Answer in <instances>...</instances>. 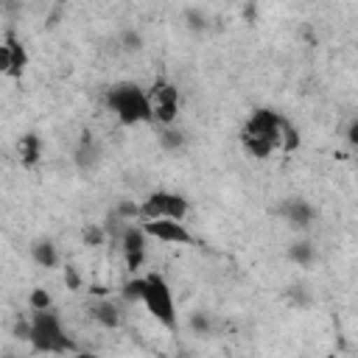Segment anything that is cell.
<instances>
[{
	"label": "cell",
	"instance_id": "6da1fadb",
	"mask_svg": "<svg viewBox=\"0 0 358 358\" xmlns=\"http://www.w3.org/2000/svg\"><path fill=\"white\" fill-rule=\"evenodd\" d=\"M282 126L285 120L271 109H255L243 126V145L252 157L266 159L277 148H282Z\"/></svg>",
	"mask_w": 358,
	"mask_h": 358
},
{
	"label": "cell",
	"instance_id": "7a4b0ae2",
	"mask_svg": "<svg viewBox=\"0 0 358 358\" xmlns=\"http://www.w3.org/2000/svg\"><path fill=\"white\" fill-rule=\"evenodd\" d=\"M106 103L112 109V115L123 123V126H134V123H148L154 120V109H151V98L143 87L131 84V81H123V84H115L109 92H106Z\"/></svg>",
	"mask_w": 358,
	"mask_h": 358
},
{
	"label": "cell",
	"instance_id": "3957f363",
	"mask_svg": "<svg viewBox=\"0 0 358 358\" xmlns=\"http://www.w3.org/2000/svg\"><path fill=\"white\" fill-rule=\"evenodd\" d=\"M28 341L34 344L36 352H76V347L70 344V338L62 330L59 316L45 308V310H34L31 316V330H28Z\"/></svg>",
	"mask_w": 358,
	"mask_h": 358
},
{
	"label": "cell",
	"instance_id": "277c9868",
	"mask_svg": "<svg viewBox=\"0 0 358 358\" xmlns=\"http://www.w3.org/2000/svg\"><path fill=\"white\" fill-rule=\"evenodd\" d=\"M143 305L145 310L168 330L176 327V305H173V294H171V285L165 282L162 274L151 271L145 274V288H143Z\"/></svg>",
	"mask_w": 358,
	"mask_h": 358
},
{
	"label": "cell",
	"instance_id": "5b68a950",
	"mask_svg": "<svg viewBox=\"0 0 358 358\" xmlns=\"http://www.w3.org/2000/svg\"><path fill=\"white\" fill-rule=\"evenodd\" d=\"M187 215V199L179 196V193H171V190H157L151 193L143 207H140V218L148 221V218H176V221H185Z\"/></svg>",
	"mask_w": 358,
	"mask_h": 358
},
{
	"label": "cell",
	"instance_id": "8992f818",
	"mask_svg": "<svg viewBox=\"0 0 358 358\" xmlns=\"http://www.w3.org/2000/svg\"><path fill=\"white\" fill-rule=\"evenodd\" d=\"M151 98V109H154V120L159 123H173L179 115V90L168 81H154V87L148 90Z\"/></svg>",
	"mask_w": 358,
	"mask_h": 358
},
{
	"label": "cell",
	"instance_id": "52a82bcc",
	"mask_svg": "<svg viewBox=\"0 0 358 358\" xmlns=\"http://www.w3.org/2000/svg\"><path fill=\"white\" fill-rule=\"evenodd\" d=\"M143 227H145L148 238H157V241H162V243H179V246L193 243V235H190V232L185 229V224L176 221V218H148Z\"/></svg>",
	"mask_w": 358,
	"mask_h": 358
},
{
	"label": "cell",
	"instance_id": "ba28073f",
	"mask_svg": "<svg viewBox=\"0 0 358 358\" xmlns=\"http://www.w3.org/2000/svg\"><path fill=\"white\" fill-rule=\"evenodd\" d=\"M145 238H148L145 227H134V224L123 227V232H120V249H123V257H126V268H129L131 274L143 266V257H145Z\"/></svg>",
	"mask_w": 358,
	"mask_h": 358
},
{
	"label": "cell",
	"instance_id": "9c48e42d",
	"mask_svg": "<svg viewBox=\"0 0 358 358\" xmlns=\"http://www.w3.org/2000/svg\"><path fill=\"white\" fill-rule=\"evenodd\" d=\"M25 64H28V56H25V48L11 36V34H6V42L0 45V70L6 73V76H22V70H25Z\"/></svg>",
	"mask_w": 358,
	"mask_h": 358
},
{
	"label": "cell",
	"instance_id": "30bf717a",
	"mask_svg": "<svg viewBox=\"0 0 358 358\" xmlns=\"http://www.w3.org/2000/svg\"><path fill=\"white\" fill-rule=\"evenodd\" d=\"M285 218L291 221V227H308L310 224V218H313V207L308 204V201H302V199H294V201H288L285 204Z\"/></svg>",
	"mask_w": 358,
	"mask_h": 358
},
{
	"label": "cell",
	"instance_id": "8fae6325",
	"mask_svg": "<svg viewBox=\"0 0 358 358\" xmlns=\"http://www.w3.org/2000/svg\"><path fill=\"white\" fill-rule=\"evenodd\" d=\"M92 319L98 322V324H103V327H117L120 324V310H117V305L112 302V299H101L98 305H92Z\"/></svg>",
	"mask_w": 358,
	"mask_h": 358
},
{
	"label": "cell",
	"instance_id": "7c38bea8",
	"mask_svg": "<svg viewBox=\"0 0 358 358\" xmlns=\"http://www.w3.org/2000/svg\"><path fill=\"white\" fill-rule=\"evenodd\" d=\"M31 257H34V263L42 266V268H53L56 260H59L56 246H53L50 241H39V243H34V246H31Z\"/></svg>",
	"mask_w": 358,
	"mask_h": 358
},
{
	"label": "cell",
	"instance_id": "4fadbf2b",
	"mask_svg": "<svg viewBox=\"0 0 358 358\" xmlns=\"http://www.w3.org/2000/svg\"><path fill=\"white\" fill-rule=\"evenodd\" d=\"M39 154H42L39 137L36 134H22V140H20V157H22V162L25 165H34L39 159Z\"/></svg>",
	"mask_w": 358,
	"mask_h": 358
},
{
	"label": "cell",
	"instance_id": "5bb4252c",
	"mask_svg": "<svg viewBox=\"0 0 358 358\" xmlns=\"http://www.w3.org/2000/svg\"><path fill=\"white\" fill-rule=\"evenodd\" d=\"M291 260H294V263H299V266L313 263V246H310L308 241L294 243V246H291Z\"/></svg>",
	"mask_w": 358,
	"mask_h": 358
},
{
	"label": "cell",
	"instance_id": "9a60e30c",
	"mask_svg": "<svg viewBox=\"0 0 358 358\" xmlns=\"http://www.w3.org/2000/svg\"><path fill=\"white\" fill-rule=\"evenodd\" d=\"M143 288H145V277H134L123 285V299L126 302H143Z\"/></svg>",
	"mask_w": 358,
	"mask_h": 358
},
{
	"label": "cell",
	"instance_id": "2e32d148",
	"mask_svg": "<svg viewBox=\"0 0 358 358\" xmlns=\"http://www.w3.org/2000/svg\"><path fill=\"white\" fill-rule=\"evenodd\" d=\"M28 302H31V310H45V308H50V294L45 288H34Z\"/></svg>",
	"mask_w": 358,
	"mask_h": 358
},
{
	"label": "cell",
	"instance_id": "e0dca14e",
	"mask_svg": "<svg viewBox=\"0 0 358 358\" xmlns=\"http://www.w3.org/2000/svg\"><path fill=\"white\" fill-rule=\"evenodd\" d=\"M299 145V134H296V129L285 120V126H282V151H294Z\"/></svg>",
	"mask_w": 358,
	"mask_h": 358
},
{
	"label": "cell",
	"instance_id": "ac0fdd59",
	"mask_svg": "<svg viewBox=\"0 0 358 358\" xmlns=\"http://www.w3.org/2000/svg\"><path fill=\"white\" fill-rule=\"evenodd\" d=\"M140 207H143V204H134V201H123V204L117 207V215H120V218H131V221H134V218H140Z\"/></svg>",
	"mask_w": 358,
	"mask_h": 358
},
{
	"label": "cell",
	"instance_id": "d6986e66",
	"mask_svg": "<svg viewBox=\"0 0 358 358\" xmlns=\"http://www.w3.org/2000/svg\"><path fill=\"white\" fill-rule=\"evenodd\" d=\"M190 327H193L196 333L207 336V333H210V319H207L204 313H193V316H190Z\"/></svg>",
	"mask_w": 358,
	"mask_h": 358
},
{
	"label": "cell",
	"instance_id": "ffe728a7",
	"mask_svg": "<svg viewBox=\"0 0 358 358\" xmlns=\"http://www.w3.org/2000/svg\"><path fill=\"white\" fill-rule=\"evenodd\" d=\"M84 241H87L90 246H98V243L103 241V229H101V227H95V224H90V227H87V232H84Z\"/></svg>",
	"mask_w": 358,
	"mask_h": 358
},
{
	"label": "cell",
	"instance_id": "44dd1931",
	"mask_svg": "<svg viewBox=\"0 0 358 358\" xmlns=\"http://www.w3.org/2000/svg\"><path fill=\"white\" fill-rule=\"evenodd\" d=\"M162 143H165L168 148H179V145H182V134L173 131V129H165V131H162Z\"/></svg>",
	"mask_w": 358,
	"mask_h": 358
},
{
	"label": "cell",
	"instance_id": "7402d4cb",
	"mask_svg": "<svg viewBox=\"0 0 358 358\" xmlns=\"http://www.w3.org/2000/svg\"><path fill=\"white\" fill-rule=\"evenodd\" d=\"M64 282H67L73 291L81 285V280H78V274H76V268H73V266H67V268H64Z\"/></svg>",
	"mask_w": 358,
	"mask_h": 358
},
{
	"label": "cell",
	"instance_id": "603a6c76",
	"mask_svg": "<svg viewBox=\"0 0 358 358\" xmlns=\"http://www.w3.org/2000/svg\"><path fill=\"white\" fill-rule=\"evenodd\" d=\"M347 140H350V143H352V145L358 148V120H355V123L350 126V131H347Z\"/></svg>",
	"mask_w": 358,
	"mask_h": 358
},
{
	"label": "cell",
	"instance_id": "cb8c5ba5",
	"mask_svg": "<svg viewBox=\"0 0 358 358\" xmlns=\"http://www.w3.org/2000/svg\"><path fill=\"white\" fill-rule=\"evenodd\" d=\"M123 42H126V48H140V36L137 34H126Z\"/></svg>",
	"mask_w": 358,
	"mask_h": 358
}]
</instances>
